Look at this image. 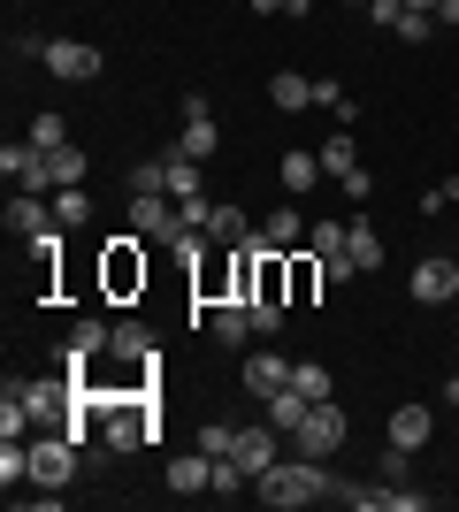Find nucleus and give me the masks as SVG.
Wrapping results in <instances>:
<instances>
[{
    "mask_svg": "<svg viewBox=\"0 0 459 512\" xmlns=\"http://www.w3.org/2000/svg\"><path fill=\"white\" fill-rule=\"evenodd\" d=\"M414 8H429V16H437V0H414Z\"/></svg>",
    "mask_w": 459,
    "mask_h": 512,
    "instance_id": "nucleus-41",
    "label": "nucleus"
},
{
    "mask_svg": "<svg viewBox=\"0 0 459 512\" xmlns=\"http://www.w3.org/2000/svg\"><path fill=\"white\" fill-rule=\"evenodd\" d=\"M406 474H414V451L391 444V451H383V482H406Z\"/></svg>",
    "mask_w": 459,
    "mask_h": 512,
    "instance_id": "nucleus-34",
    "label": "nucleus"
},
{
    "mask_svg": "<svg viewBox=\"0 0 459 512\" xmlns=\"http://www.w3.org/2000/svg\"><path fill=\"white\" fill-rule=\"evenodd\" d=\"M437 23L452 31V23H459V0H437Z\"/></svg>",
    "mask_w": 459,
    "mask_h": 512,
    "instance_id": "nucleus-40",
    "label": "nucleus"
},
{
    "mask_svg": "<svg viewBox=\"0 0 459 512\" xmlns=\"http://www.w3.org/2000/svg\"><path fill=\"white\" fill-rule=\"evenodd\" d=\"M268 100H276V115H299V107H314V77L276 69V77H268Z\"/></svg>",
    "mask_w": 459,
    "mask_h": 512,
    "instance_id": "nucleus-20",
    "label": "nucleus"
},
{
    "mask_svg": "<svg viewBox=\"0 0 459 512\" xmlns=\"http://www.w3.org/2000/svg\"><path fill=\"white\" fill-rule=\"evenodd\" d=\"M345 253H352V268L368 276V268H383V237H375V222H352L345 230Z\"/></svg>",
    "mask_w": 459,
    "mask_h": 512,
    "instance_id": "nucleus-24",
    "label": "nucleus"
},
{
    "mask_svg": "<svg viewBox=\"0 0 459 512\" xmlns=\"http://www.w3.org/2000/svg\"><path fill=\"white\" fill-rule=\"evenodd\" d=\"M46 169H54V192H62V184H85L92 161H85V146H54V153H46Z\"/></svg>",
    "mask_w": 459,
    "mask_h": 512,
    "instance_id": "nucleus-28",
    "label": "nucleus"
},
{
    "mask_svg": "<svg viewBox=\"0 0 459 512\" xmlns=\"http://www.w3.org/2000/svg\"><path fill=\"white\" fill-rule=\"evenodd\" d=\"M199 451H207V459H230V451H238V421H207L199 428Z\"/></svg>",
    "mask_w": 459,
    "mask_h": 512,
    "instance_id": "nucleus-31",
    "label": "nucleus"
},
{
    "mask_svg": "<svg viewBox=\"0 0 459 512\" xmlns=\"http://www.w3.org/2000/svg\"><path fill=\"white\" fill-rule=\"evenodd\" d=\"M314 107H329V115H337V107H345V85H337V77H314Z\"/></svg>",
    "mask_w": 459,
    "mask_h": 512,
    "instance_id": "nucleus-36",
    "label": "nucleus"
},
{
    "mask_svg": "<svg viewBox=\"0 0 459 512\" xmlns=\"http://www.w3.org/2000/svg\"><path fill=\"white\" fill-rule=\"evenodd\" d=\"M345 230H352V222H329V214H322V222L306 230V253H345Z\"/></svg>",
    "mask_w": 459,
    "mask_h": 512,
    "instance_id": "nucleus-32",
    "label": "nucleus"
},
{
    "mask_svg": "<svg viewBox=\"0 0 459 512\" xmlns=\"http://www.w3.org/2000/svg\"><path fill=\"white\" fill-rule=\"evenodd\" d=\"M131 192H161V161H131Z\"/></svg>",
    "mask_w": 459,
    "mask_h": 512,
    "instance_id": "nucleus-37",
    "label": "nucleus"
},
{
    "mask_svg": "<svg viewBox=\"0 0 459 512\" xmlns=\"http://www.w3.org/2000/svg\"><path fill=\"white\" fill-rule=\"evenodd\" d=\"M314 0H253V16H306Z\"/></svg>",
    "mask_w": 459,
    "mask_h": 512,
    "instance_id": "nucleus-38",
    "label": "nucleus"
},
{
    "mask_svg": "<svg viewBox=\"0 0 459 512\" xmlns=\"http://www.w3.org/2000/svg\"><path fill=\"white\" fill-rule=\"evenodd\" d=\"M39 62H46V77H62V85H92L100 77V46H85V39H46L39 46Z\"/></svg>",
    "mask_w": 459,
    "mask_h": 512,
    "instance_id": "nucleus-5",
    "label": "nucleus"
},
{
    "mask_svg": "<svg viewBox=\"0 0 459 512\" xmlns=\"http://www.w3.org/2000/svg\"><path fill=\"white\" fill-rule=\"evenodd\" d=\"M23 138L54 153V146H69V123H62V115H31V130H23Z\"/></svg>",
    "mask_w": 459,
    "mask_h": 512,
    "instance_id": "nucleus-33",
    "label": "nucleus"
},
{
    "mask_svg": "<svg viewBox=\"0 0 459 512\" xmlns=\"http://www.w3.org/2000/svg\"><path fill=\"white\" fill-rule=\"evenodd\" d=\"M291 390H306L314 406H322V398H337V383H329V367H322V360H291Z\"/></svg>",
    "mask_w": 459,
    "mask_h": 512,
    "instance_id": "nucleus-27",
    "label": "nucleus"
},
{
    "mask_svg": "<svg viewBox=\"0 0 459 512\" xmlns=\"http://www.w3.org/2000/svg\"><path fill=\"white\" fill-rule=\"evenodd\" d=\"M108 352H115V360H146V367H153V337H146V321H115Z\"/></svg>",
    "mask_w": 459,
    "mask_h": 512,
    "instance_id": "nucleus-25",
    "label": "nucleus"
},
{
    "mask_svg": "<svg viewBox=\"0 0 459 512\" xmlns=\"http://www.w3.org/2000/svg\"><path fill=\"white\" fill-rule=\"evenodd\" d=\"M314 260H322L329 283H352V276H360V268H352V253H314Z\"/></svg>",
    "mask_w": 459,
    "mask_h": 512,
    "instance_id": "nucleus-35",
    "label": "nucleus"
},
{
    "mask_svg": "<svg viewBox=\"0 0 459 512\" xmlns=\"http://www.w3.org/2000/svg\"><path fill=\"white\" fill-rule=\"evenodd\" d=\"M176 146L192 153V161H207V153L222 146V130H215V115H207V100H199V92L184 100V130H176Z\"/></svg>",
    "mask_w": 459,
    "mask_h": 512,
    "instance_id": "nucleus-12",
    "label": "nucleus"
},
{
    "mask_svg": "<svg viewBox=\"0 0 459 512\" xmlns=\"http://www.w3.org/2000/svg\"><path fill=\"white\" fill-rule=\"evenodd\" d=\"M322 260H314V253H291V299H314V291H322Z\"/></svg>",
    "mask_w": 459,
    "mask_h": 512,
    "instance_id": "nucleus-30",
    "label": "nucleus"
},
{
    "mask_svg": "<svg viewBox=\"0 0 459 512\" xmlns=\"http://www.w3.org/2000/svg\"><path fill=\"white\" fill-rule=\"evenodd\" d=\"M337 490H345V482H337V474L322 467V459H276V467L268 474H253V497H261L268 512H299V505H337Z\"/></svg>",
    "mask_w": 459,
    "mask_h": 512,
    "instance_id": "nucleus-1",
    "label": "nucleus"
},
{
    "mask_svg": "<svg viewBox=\"0 0 459 512\" xmlns=\"http://www.w3.org/2000/svg\"><path fill=\"white\" fill-rule=\"evenodd\" d=\"M391 39H406V46H429V39H437V16H429V8H414V0H406V16L391 23Z\"/></svg>",
    "mask_w": 459,
    "mask_h": 512,
    "instance_id": "nucleus-29",
    "label": "nucleus"
},
{
    "mask_svg": "<svg viewBox=\"0 0 459 512\" xmlns=\"http://www.w3.org/2000/svg\"><path fill=\"white\" fill-rule=\"evenodd\" d=\"M337 192H345V199H368V192H375V176H368V169H352V176H337Z\"/></svg>",
    "mask_w": 459,
    "mask_h": 512,
    "instance_id": "nucleus-39",
    "label": "nucleus"
},
{
    "mask_svg": "<svg viewBox=\"0 0 459 512\" xmlns=\"http://www.w3.org/2000/svg\"><path fill=\"white\" fill-rule=\"evenodd\" d=\"M31 482H39V490H69V482H77V444H69L62 428H39V436H31Z\"/></svg>",
    "mask_w": 459,
    "mask_h": 512,
    "instance_id": "nucleus-4",
    "label": "nucleus"
},
{
    "mask_svg": "<svg viewBox=\"0 0 459 512\" xmlns=\"http://www.w3.org/2000/svg\"><path fill=\"white\" fill-rule=\"evenodd\" d=\"M314 153H322V176H352V169H360V138H352L345 123L329 130V138H322Z\"/></svg>",
    "mask_w": 459,
    "mask_h": 512,
    "instance_id": "nucleus-21",
    "label": "nucleus"
},
{
    "mask_svg": "<svg viewBox=\"0 0 459 512\" xmlns=\"http://www.w3.org/2000/svg\"><path fill=\"white\" fill-rule=\"evenodd\" d=\"M383 436H391V444H406V451H421L429 436H437V413H429V406L414 398V406H398L391 421H383Z\"/></svg>",
    "mask_w": 459,
    "mask_h": 512,
    "instance_id": "nucleus-17",
    "label": "nucleus"
},
{
    "mask_svg": "<svg viewBox=\"0 0 459 512\" xmlns=\"http://www.w3.org/2000/svg\"><path fill=\"white\" fill-rule=\"evenodd\" d=\"M161 482H169V497H215V459L207 451H176L161 467Z\"/></svg>",
    "mask_w": 459,
    "mask_h": 512,
    "instance_id": "nucleus-10",
    "label": "nucleus"
},
{
    "mask_svg": "<svg viewBox=\"0 0 459 512\" xmlns=\"http://www.w3.org/2000/svg\"><path fill=\"white\" fill-rule=\"evenodd\" d=\"M39 230H54V199H46V192H16V199H8V237L31 245Z\"/></svg>",
    "mask_w": 459,
    "mask_h": 512,
    "instance_id": "nucleus-13",
    "label": "nucleus"
},
{
    "mask_svg": "<svg viewBox=\"0 0 459 512\" xmlns=\"http://www.w3.org/2000/svg\"><path fill=\"white\" fill-rule=\"evenodd\" d=\"M108 337H115V321L85 314L77 329H69V344H62V367H69V375H85V360H92V352H108Z\"/></svg>",
    "mask_w": 459,
    "mask_h": 512,
    "instance_id": "nucleus-11",
    "label": "nucleus"
},
{
    "mask_svg": "<svg viewBox=\"0 0 459 512\" xmlns=\"http://www.w3.org/2000/svg\"><path fill=\"white\" fill-rule=\"evenodd\" d=\"M276 184H284L291 199H306L314 184H322V153H306V146H291L284 161H276Z\"/></svg>",
    "mask_w": 459,
    "mask_h": 512,
    "instance_id": "nucleus-18",
    "label": "nucleus"
},
{
    "mask_svg": "<svg viewBox=\"0 0 459 512\" xmlns=\"http://www.w3.org/2000/svg\"><path fill=\"white\" fill-rule=\"evenodd\" d=\"M8 390H16L23 406H31V421H39V428H62L69 413H77V398H85L69 367H62V375H31V383H8Z\"/></svg>",
    "mask_w": 459,
    "mask_h": 512,
    "instance_id": "nucleus-3",
    "label": "nucleus"
},
{
    "mask_svg": "<svg viewBox=\"0 0 459 512\" xmlns=\"http://www.w3.org/2000/svg\"><path fill=\"white\" fill-rule=\"evenodd\" d=\"M291 444H299L306 459H329V451L345 444V406H337V398H322V406H306V421L291 428Z\"/></svg>",
    "mask_w": 459,
    "mask_h": 512,
    "instance_id": "nucleus-6",
    "label": "nucleus"
},
{
    "mask_svg": "<svg viewBox=\"0 0 459 512\" xmlns=\"http://www.w3.org/2000/svg\"><path fill=\"white\" fill-rule=\"evenodd\" d=\"M230 459H238L245 474H268L276 459H284V444H276V421H268V428H238V451H230Z\"/></svg>",
    "mask_w": 459,
    "mask_h": 512,
    "instance_id": "nucleus-15",
    "label": "nucleus"
},
{
    "mask_svg": "<svg viewBox=\"0 0 459 512\" xmlns=\"http://www.w3.org/2000/svg\"><path fill=\"white\" fill-rule=\"evenodd\" d=\"M0 176H8L16 192H54V169H46V146H31V138H8V146H0Z\"/></svg>",
    "mask_w": 459,
    "mask_h": 512,
    "instance_id": "nucleus-7",
    "label": "nucleus"
},
{
    "mask_svg": "<svg viewBox=\"0 0 459 512\" xmlns=\"http://www.w3.org/2000/svg\"><path fill=\"white\" fill-rule=\"evenodd\" d=\"M238 375H245V390H253V398H276V390L291 383V360H284V352H268V344H261V352H253V360L238 367Z\"/></svg>",
    "mask_w": 459,
    "mask_h": 512,
    "instance_id": "nucleus-16",
    "label": "nucleus"
},
{
    "mask_svg": "<svg viewBox=\"0 0 459 512\" xmlns=\"http://www.w3.org/2000/svg\"><path fill=\"white\" fill-rule=\"evenodd\" d=\"M46 199H54V222H62V230H85L92 222V192L85 184H62V192H46Z\"/></svg>",
    "mask_w": 459,
    "mask_h": 512,
    "instance_id": "nucleus-23",
    "label": "nucleus"
},
{
    "mask_svg": "<svg viewBox=\"0 0 459 512\" xmlns=\"http://www.w3.org/2000/svg\"><path fill=\"white\" fill-rule=\"evenodd\" d=\"M161 192H169V199H199V161L184 146L161 153Z\"/></svg>",
    "mask_w": 459,
    "mask_h": 512,
    "instance_id": "nucleus-19",
    "label": "nucleus"
},
{
    "mask_svg": "<svg viewBox=\"0 0 459 512\" xmlns=\"http://www.w3.org/2000/svg\"><path fill=\"white\" fill-rule=\"evenodd\" d=\"M306 406H314V398H306V390H276V398H261V413H268V421H276V428H299L306 421Z\"/></svg>",
    "mask_w": 459,
    "mask_h": 512,
    "instance_id": "nucleus-26",
    "label": "nucleus"
},
{
    "mask_svg": "<svg viewBox=\"0 0 459 512\" xmlns=\"http://www.w3.org/2000/svg\"><path fill=\"white\" fill-rule=\"evenodd\" d=\"M138 283H146V253H138V230H131V237L108 245V291L123 299V291H138Z\"/></svg>",
    "mask_w": 459,
    "mask_h": 512,
    "instance_id": "nucleus-14",
    "label": "nucleus"
},
{
    "mask_svg": "<svg viewBox=\"0 0 459 512\" xmlns=\"http://www.w3.org/2000/svg\"><path fill=\"white\" fill-rule=\"evenodd\" d=\"M406 291H414V306H444V299H459V260H444V253L414 260Z\"/></svg>",
    "mask_w": 459,
    "mask_h": 512,
    "instance_id": "nucleus-9",
    "label": "nucleus"
},
{
    "mask_svg": "<svg viewBox=\"0 0 459 512\" xmlns=\"http://www.w3.org/2000/svg\"><path fill=\"white\" fill-rule=\"evenodd\" d=\"M245 237H253V214L245 207H215L207 214V245H245Z\"/></svg>",
    "mask_w": 459,
    "mask_h": 512,
    "instance_id": "nucleus-22",
    "label": "nucleus"
},
{
    "mask_svg": "<svg viewBox=\"0 0 459 512\" xmlns=\"http://www.w3.org/2000/svg\"><path fill=\"white\" fill-rule=\"evenodd\" d=\"M306 230H314V222H306L299 207H268L261 230L245 237V245H261V253H306Z\"/></svg>",
    "mask_w": 459,
    "mask_h": 512,
    "instance_id": "nucleus-8",
    "label": "nucleus"
},
{
    "mask_svg": "<svg viewBox=\"0 0 459 512\" xmlns=\"http://www.w3.org/2000/svg\"><path fill=\"white\" fill-rule=\"evenodd\" d=\"M100 444L108 451H146L153 444V406L131 390H100Z\"/></svg>",
    "mask_w": 459,
    "mask_h": 512,
    "instance_id": "nucleus-2",
    "label": "nucleus"
}]
</instances>
